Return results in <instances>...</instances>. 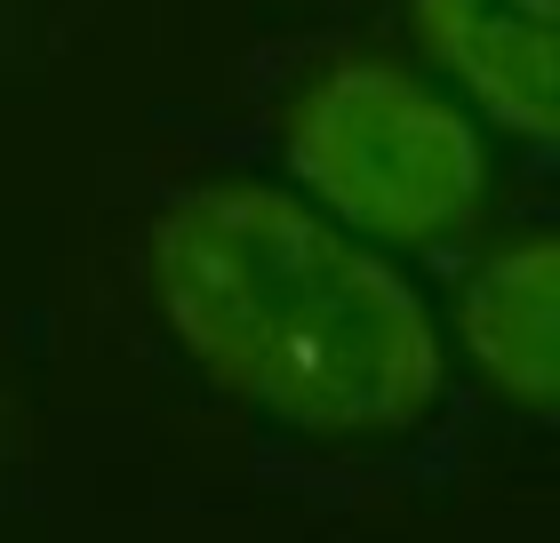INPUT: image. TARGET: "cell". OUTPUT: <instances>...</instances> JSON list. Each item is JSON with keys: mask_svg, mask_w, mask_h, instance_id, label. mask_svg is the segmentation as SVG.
<instances>
[{"mask_svg": "<svg viewBox=\"0 0 560 543\" xmlns=\"http://www.w3.org/2000/svg\"><path fill=\"white\" fill-rule=\"evenodd\" d=\"M417 64L465 105L528 176L552 168L560 72H552V0H400Z\"/></svg>", "mask_w": 560, "mask_h": 543, "instance_id": "4", "label": "cell"}, {"mask_svg": "<svg viewBox=\"0 0 560 543\" xmlns=\"http://www.w3.org/2000/svg\"><path fill=\"white\" fill-rule=\"evenodd\" d=\"M137 296L168 359L241 416L265 472L304 487H432L472 392L417 272L328 224L280 176L192 168L137 224Z\"/></svg>", "mask_w": 560, "mask_h": 543, "instance_id": "1", "label": "cell"}, {"mask_svg": "<svg viewBox=\"0 0 560 543\" xmlns=\"http://www.w3.org/2000/svg\"><path fill=\"white\" fill-rule=\"evenodd\" d=\"M448 288V359L472 383L480 408L513 416L528 432L552 424L560 352H552V296H560V240L545 209L497 216L480 240L441 272Z\"/></svg>", "mask_w": 560, "mask_h": 543, "instance_id": "3", "label": "cell"}, {"mask_svg": "<svg viewBox=\"0 0 560 543\" xmlns=\"http://www.w3.org/2000/svg\"><path fill=\"white\" fill-rule=\"evenodd\" d=\"M217 152L265 161V176L409 272H448L504 216V144L424 64L369 40L280 57L257 81L248 137H217Z\"/></svg>", "mask_w": 560, "mask_h": 543, "instance_id": "2", "label": "cell"}]
</instances>
